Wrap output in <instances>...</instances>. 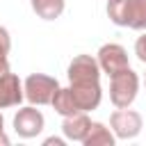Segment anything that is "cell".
Listing matches in <instances>:
<instances>
[{"mask_svg": "<svg viewBox=\"0 0 146 146\" xmlns=\"http://www.w3.org/2000/svg\"><path fill=\"white\" fill-rule=\"evenodd\" d=\"M66 75H68V82L71 84H94V82L100 80L98 59L91 57V55H78L68 64Z\"/></svg>", "mask_w": 146, "mask_h": 146, "instance_id": "3957f363", "label": "cell"}, {"mask_svg": "<svg viewBox=\"0 0 146 146\" xmlns=\"http://www.w3.org/2000/svg\"><path fill=\"white\" fill-rule=\"evenodd\" d=\"M84 146H112L114 144V135L103 125V123H91L87 137L82 139Z\"/></svg>", "mask_w": 146, "mask_h": 146, "instance_id": "8fae6325", "label": "cell"}, {"mask_svg": "<svg viewBox=\"0 0 146 146\" xmlns=\"http://www.w3.org/2000/svg\"><path fill=\"white\" fill-rule=\"evenodd\" d=\"M25 98L32 105H50L55 94L59 91V82L46 73H32L25 78Z\"/></svg>", "mask_w": 146, "mask_h": 146, "instance_id": "7a4b0ae2", "label": "cell"}, {"mask_svg": "<svg viewBox=\"0 0 146 146\" xmlns=\"http://www.w3.org/2000/svg\"><path fill=\"white\" fill-rule=\"evenodd\" d=\"M128 27L146 30V0H130V5H128Z\"/></svg>", "mask_w": 146, "mask_h": 146, "instance_id": "7c38bea8", "label": "cell"}, {"mask_svg": "<svg viewBox=\"0 0 146 146\" xmlns=\"http://www.w3.org/2000/svg\"><path fill=\"white\" fill-rule=\"evenodd\" d=\"M0 132H2V114H0Z\"/></svg>", "mask_w": 146, "mask_h": 146, "instance_id": "ac0fdd59", "label": "cell"}, {"mask_svg": "<svg viewBox=\"0 0 146 146\" xmlns=\"http://www.w3.org/2000/svg\"><path fill=\"white\" fill-rule=\"evenodd\" d=\"M135 55H137V59H139V62H144V64H146V32L135 41Z\"/></svg>", "mask_w": 146, "mask_h": 146, "instance_id": "9a60e30c", "label": "cell"}, {"mask_svg": "<svg viewBox=\"0 0 146 146\" xmlns=\"http://www.w3.org/2000/svg\"><path fill=\"white\" fill-rule=\"evenodd\" d=\"M34 14L43 21H55L64 11V0H30Z\"/></svg>", "mask_w": 146, "mask_h": 146, "instance_id": "9c48e42d", "label": "cell"}, {"mask_svg": "<svg viewBox=\"0 0 146 146\" xmlns=\"http://www.w3.org/2000/svg\"><path fill=\"white\" fill-rule=\"evenodd\" d=\"M137 91H139V78L130 66L110 78V100L114 103V107H130L132 100L137 98Z\"/></svg>", "mask_w": 146, "mask_h": 146, "instance_id": "6da1fadb", "label": "cell"}, {"mask_svg": "<svg viewBox=\"0 0 146 146\" xmlns=\"http://www.w3.org/2000/svg\"><path fill=\"white\" fill-rule=\"evenodd\" d=\"M14 130L23 139H32L43 130V114L34 107H23L14 116Z\"/></svg>", "mask_w": 146, "mask_h": 146, "instance_id": "8992f818", "label": "cell"}, {"mask_svg": "<svg viewBox=\"0 0 146 146\" xmlns=\"http://www.w3.org/2000/svg\"><path fill=\"white\" fill-rule=\"evenodd\" d=\"M0 146H9V137L5 132H0Z\"/></svg>", "mask_w": 146, "mask_h": 146, "instance_id": "e0dca14e", "label": "cell"}, {"mask_svg": "<svg viewBox=\"0 0 146 146\" xmlns=\"http://www.w3.org/2000/svg\"><path fill=\"white\" fill-rule=\"evenodd\" d=\"M144 84H146V78H144Z\"/></svg>", "mask_w": 146, "mask_h": 146, "instance_id": "d6986e66", "label": "cell"}, {"mask_svg": "<svg viewBox=\"0 0 146 146\" xmlns=\"http://www.w3.org/2000/svg\"><path fill=\"white\" fill-rule=\"evenodd\" d=\"M23 98H25V89H23L18 75L11 71L0 75V110L18 105Z\"/></svg>", "mask_w": 146, "mask_h": 146, "instance_id": "52a82bcc", "label": "cell"}, {"mask_svg": "<svg viewBox=\"0 0 146 146\" xmlns=\"http://www.w3.org/2000/svg\"><path fill=\"white\" fill-rule=\"evenodd\" d=\"M128 5L130 0H107V16L114 25L128 27Z\"/></svg>", "mask_w": 146, "mask_h": 146, "instance_id": "4fadbf2b", "label": "cell"}, {"mask_svg": "<svg viewBox=\"0 0 146 146\" xmlns=\"http://www.w3.org/2000/svg\"><path fill=\"white\" fill-rule=\"evenodd\" d=\"M9 48H11V39H9V32L0 25V75L9 73Z\"/></svg>", "mask_w": 146, "mask_h": 146, "instance_id": "5bb4252c", "label": "cell"}, {"mask_svg": "<svg viewBox=\"0 0 146 146\" xmlns=\"http://www.w3.org/2000/svg\"><path fill=\"white\" fill-rule=\"evenodd\" d=\"M141 114L128 107H119L116 112H112L110 116V125L114 130V135L119 139H132L141 132Z\"/></svg>", "mask_w": 146, "mask_h": 146, "instance_id": "277c9868", "label": "cell"}, {"mask_svg": "<svg viewBox=\"0 0 146 146\" xmlns=\"http://www.w3.org/2000/svg\"><path fill=\"white\" fill-rule=\"evenodd\" d=\"M43 144H46V146H52V144H55V146H64V139H59V137H48Z\"/></svg>", "mask_w": 146, "mask_h": 146, "instance_id": "2e32d148", "label": "cell"}, {"mask_svg": "<svg viewBox=\"0 0 146 146\" xmlns=\"http://www.w3.org/2000/svg\"><path fill=\"white\" fill-rule=\"evenodd\" d=\"M96 59H98L100 71L107 73L110 78H112L114 73H119V71H123V68L130 66V64H128V52H125V48L119 46V43H105V46H100Z\"/></svg>", "mask_w": 146, "mask_h": 146, "instance_id": "5b68a950", "label": "cell"}, {"mask_svg": "<svg viewBox=\"0 0 146 146\" xmlns=\"http://www.w3.org/2000/svg\"><path fill=\"white\" fill-rule=\"evenodd\" d=\"M52 107H55V112L57 114H62V116H71V114H78L80 110H78V105H75V100H73V94H71V89L66 87V89H62L59 87V91L55 94V98H52V103H50Z\"/></svg>", "mask_w": 146, "mask_h": 146, "instance_id": "30bf717a", "label": "cell"}, {"mask_svg": "<svg viewBox=\"0 0 146 146\" xmlns=\"http://www.w3.org/2000/svg\"><path fill=\"white\" fill-rule=\"evenodd\" d=\"M89 128H91V121H89L87 112H78V114H71V116H64V123H62V132L71 141H82L87 137Z\"/></svg>", "mask_w": 146, "mask_h": 146, "instance_id": "ba28073f", "label": "cell"}]
</instances>
